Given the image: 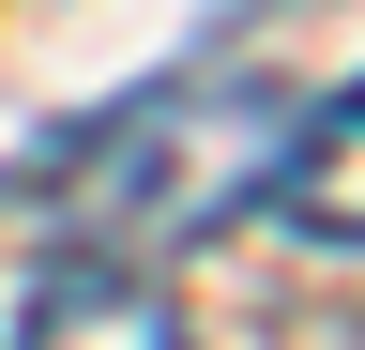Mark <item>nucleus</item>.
<instances>
[{
    "label": "nucleus",
    "instance_id": "obj_1",
    "mask_svg": "<svg viewBox=\"0 0 365 350\" xmlns=\"http://www.w3.org/2000/svg\"><path fill=\"white\" fill-rule=\"evenodd\" d=\"M304 92L289 76H198V92H137L61 153V244L107 259H182L213 244L228 213L274 198V153H289Z\"/></svg>",
    "mask_w": 365,
    "mask_h": 350
},
{
    "label": "nucleus",
    "instance_id": "obj_2",
    "mask_svg": "<svg viewBox=\"0 0 365 350\" xmlns=\"http://www.w3.org/2000/svg\"><path fill=\"white\" fill-rule=\"evenodd\" d=\"M16 350H198V335H182V304L153 289V259H107V244H76L61 274L31 289Z\"/></svg>",
    "mask_w": 365,
    "mask_h": 350
},
{
    "label": "nucleus",
    "instance_id": "obj_3",
    "mask_svg": "<svg viewBox=\"0 0 365 350\" xmlns=\"http://www.w3.org/2000/svg\"><path fill=\"white\" fill-rule=\"evenodd\" d=\"M274 229H304V244H365V76L319 122H289V153H274Z\"/></svg>",
    "mask_w": 365,
    "mask_h": 350
}]
</instances>
